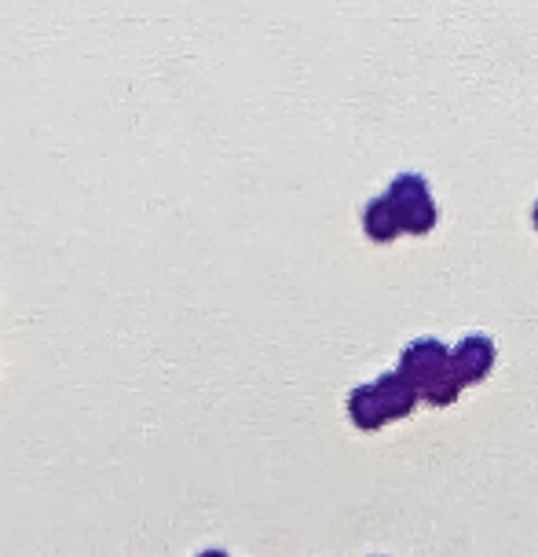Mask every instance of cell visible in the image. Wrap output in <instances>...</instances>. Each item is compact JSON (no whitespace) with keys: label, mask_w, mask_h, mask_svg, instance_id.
<instances>
[{"label":"cell","mask_w":538,"mask_h":557,"mask_svg":"<svg viewBox=\"0 0 538 557\" xmlns=\"http://www.w3.org/2000/svg\"><path fill=\"white\" fill-rule=\"evenodd\" d=\"M385 198L392 202L400 227L406 235H428L436 227V202L428 195V184L417 173H400L388 184Z\"/></svg>","instance_id":"cell-1"},{"label":"cell","mask_w":538,"mask_h":557,"mask_svg":"<svg viewBox=\"0 0 538 557\" xmlns=\"http://www.w3.org/2000/svg\"><path fill=\"white\" fill-rule=\"evenodd\" d=\"M447 367H451V352H447L443 342H436V337H422V342L406 345V352L400 356V371L406 382L414 385V389H425L433 377H440Z\"/></svg>","instance_id":"cell-2"},{"label":"cell","mask_w":538,"mask_h":557,"mask_svg":"<svg viewBox=\"0 0 538 557\" xmlns=\"http://www.w3.org/2000/svg\"><path fill=\"white\" fill-rule=\"evenodd\" d=\"M495 367V342L484 334H470L458 342V348H451V371L458 374L462 385H476L491 374Z\"/></svg>","instance_id":"cell-3"},{"label":"cell","mask_w":538,"mask_h":557,"mask_svg":"<svg viewBox=\"0 0 538 557\" xmlns=\"http://www.w3.org/2000/svg\"><path fill=\"white\" fill-rule=\"evenodd\" d=\"M374 393H377V400H381V411L388 422H396V418H406L414 411V404H417V389L411 382H406L403 374H385V377H377L374 382Z\"/></svg>","instance_id":"cell-4"},{"label":"cell","mask_w":538,"mask_h":557,"mask_svg":"<svg viewBox=\"0 0 538 557\" xmlns=\"http://www.w3.org/2000/svg\"><path fill=\"white\" fill-rule=\"evenodd\" d=\"M363 232L366 238H374V243H392V238L403 232L400 216H396V209L385 195L374 198V202L363 209Z\"/></svg>","instance_id":"cell-5"},{"label":"cell","mask_w":538,"mask_h":557,"mask_svg":"<svg viewBox=\"0 0 538 557\" xmlns=\"http://www.w3.org/2000/svg\"><path fill=\"white\" fill-rule=\"evenodd\" d=\"M348 414H352V422L359 425V430L374 433L381 430V425L388 422L385 411H381V400H377L374 385H359V389H352V396H348Z\"/></svg>","instance_id":"cell-6"},{"label":"cell","mask_w":538,"mask_h":557,"mask_svg":"<svg viewBox=\"0 0 538 557\" xmlns=\"http://www.w3.org/2000/svg\"><path fill=\"white\" fill-rule=\"evenodd\" d=\"M465 385L458 382V374L447 367V371L440 377H433V382L425 385V389H417V400H425V404H433V407H447V404H454L458 400V393H462Z\"/></svg>","instance_id":"cell-7"},{"label":"cell","mask_w":538,"mask_h":557,"mask_svg":"<svg viewBox=\"0 0 538 557\" xmlns=\"http://www.w3.org/2000/svg\"><path fill=\"white\" fill-rule=\"evenodd\" d=\"M198 557H227V554H224V550H202Z\"/></svg>","instance_id":"cell-8"},{"label":"cell","mask_w":538,"mask_h":557,"mask_svg":"<svg viewBox=\"0 0 538 557\" xmlns=\"http://www.w3.org/2000/svg\"><path fill=\"white\" fill-rule=\"evenodd\" d=\"M535 227H538V202H535Z\"/></svg>","instance_id":"cell-9"}]
</instances>
